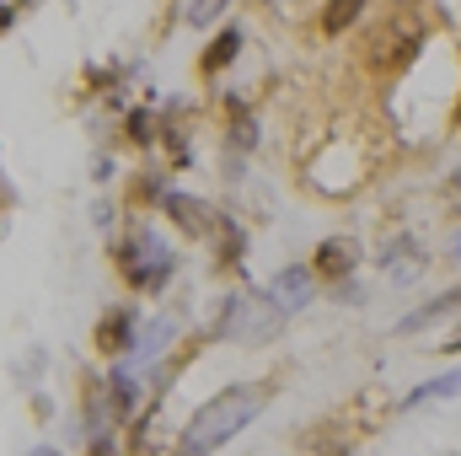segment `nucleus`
I'll use <instances>...</instances> for the list:
<instances>
[{
	"label": "nucleus",
	"instance_id": "f8f14e48",
	"mask_svg": "<svg viewBox=\"0 0 461 456\" xmlns=\"http://www.w3.org/2000/svg\"><path fill=\"white\" fill-rule=\"evenodd\" d=\"M129 134H134L140 145H145V140H156V118H150V114H129Z\"/></svg>",
	"mask_w": 461,
	"mask_h": 456
},
{
	"label": "nucleus",
	"instance_id": "7ed1b4c3",
	"mask_svg": "<svg viewBox=\"0 0 461 456\" xmlns=\"http://www.w3.org/2000/svg\"><path fill=\"white\" fill-rule=\"evenodd\" d=\"M167 215H172L183 231H194V236H204V231L215 226V221H210V210H204L199 199H188V194H167Z\"/></svg>",
	"mask_w": 461,
	"mask_h": 456
},
{
	"label": "nucleus",
	"instance_id": "9b49d317",
	"mask_svg": "<svg viewBox=\"0 0 461 456\" xmlns=\"http://www.w3.org/2000/svg\"><path fill=\"white\" fill-rule=\"evenodd\" d=\"M221 11H226V0H194V5H188V22H194V27H210Z\"/></svg>",
	"mask_w": 461,
	"mask_h": 456
},
{
	"label": "nucleus",
	"instance_id": "1a4fd4ad",
	"mask_svg": "<svg viewBox=\"0 0 461 456\" xmlns=\"http://www.w3.org/2000/svg\"><path fill=\"white\" fill-rule=\"evenodd\" d=\"M359 5H365V0H333V5H328V16H322V27H328V32H344L348 22L359 16Z\"/></svg>",
	"mask_w": 461,
	"mask_h": 456
},
{
	"label": "nucleus",
	"instance_id": "f257e3e1",
	"mask_svg": "<svg viewBox=\"0 0 461 456\" xmlns=\"http://www.w3.org/2000/svg\"><path fill=\"white\" fill-rule=\"evenodd\" d=\"M263 403H268V387H263V381L226 387L221 397H210V403L188 419V430H183V451H215V446H226L236 430H247V424L258 419Z\"/></svg>",
	"mask_w": 461,
	"mask_h": 456
},
{
	"label": "nucleus",
	"instance_id": "6e6552de",
	"mask_svg": "<svg viewBox=\"0 0 461 456\" xmlns=\"http://www.w3.org/2000/svg\"><path fill=\"white\" fill-rule=\"evenodd\" d=\"M236 49H241V32H221V38L204 49V70H210V76H221L230 59H236Z\"/></svg>",
	"mask_w": 461,
	"mask_h": 456
},
{
	"label": "nucleus",
	"instance_id": "f03ea898",
	"mask_svg": "<svg viewBox=\"0 0 461 456\" xmlns=\"http://www.w3.org/2000/svg\"><path fill=\"white\" fill-rule=\"evenodd\" d=\"M123 279L134 285V290H161L167 285V274H172V258H167V247L161 242H150L145 231L134 236V242H123Z\"/></svg>",
	"mask_w": 461,
	"mask_h": 456
},
{
	"label": "nucleus",
	"instance_id": "423d86ee",
	"mask_svg": "<svg viewBox=\"0 0 461 456\" xmlns=\"http://www.w3.org/2000/svg\"><path fill=\"white\" fill-rule=\"evenodd\" d=\"M306 296H312V274H306V269H285V274L274 279V301H285L290 312L306 306Z\"/></svg>",
	"mask_w": 461,
	"mask_h": 456
},
{
	"label": "nucleus",
	"instance_id": "0eeeda50",
	"mask_svg": "<svg viewBox=\"0 0 461 456\" xmlns=\"http://www.w3.org/2000/svg\"><path fill=\"white\" fill-rule=\"evenodd\" d=\"M97 343H103V349H129V343H134V317H129V312H113V317H103V328H97Z\"/></svg>",
	"mask_w": 461,
	"mask_h": 456
},
{
	"label": "nucleus",
	"instance_id": "9d476101",
	"mask_svg": "<svg viewBox=\"0 0 461 456\" xmlns=\"http://www.w3.org/2000/svg\"><path fill=\"white\" fill-rule=\"evenodd\" d=\"M451 392H461V376H440V381H429V387L413 392L408 403H429V397H451Z\"/></svg>",
	"mask_w": 461,
	"mask_h": 456
},
{
	"label": "nucleus",
	"instance_id": "39448f33",
	"mask_svg": "<svg viewBox=\"0 0 461 456\" xmlns=\"http://www.w3.org/2000/svg\"><path fill=\"white\" fill-rule=\"evenodd\" d=\"M451 312H461V285H456V290H446V296H435V301H429L424 312L402 317L397 328H402V333H408V328H429V323H440V317H451Z\"/></svg>",
	"mask_w": 461,
	"mask_h": 456
},
{
	"label": "nucleus",
	"instance_id": "20e7f679",
	"mask_svg": "<svg viewBox=\"0 0 461 456\" xmlns=\"http://www.w3.org/2000/svg\"><path fill=\"white\" fill-rule=\"evenodd\" d=\"M348 269H354V242L333 236V242L317 247V274H322V279H344Z\"/></svg>",
	"mask_w": 461,
	"mask_h": 456
}]
</instances>
